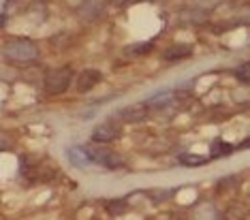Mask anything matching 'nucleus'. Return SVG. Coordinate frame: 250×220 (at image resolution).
<instances>
[{
    "label": "nucleus",
    "mask_w": 250,
    "mask_h": 220,
    "mask_svg": "<svg viewBox=\"0 0 250 220\" xmlns=\"http://www.w3.org/2000/svg\"><path fill=\"white\" fill-rule=\"evenodd\" d=\"M235 75H237V80H242V81H250V60L237 66Z\"/></svg>",
    "instance_id": "2eb2a0df"
},
{
    "label": "nucleus",
    "mask_w": 250,
    "mask_h": 220,
    "mask_svg": "<svg viewBox=\"0 0 250 220\" xmlns=\"http://www.w3.org/2000/svg\"><path fill=\"white\" fill-rule=\"evenodd\" d=\"M120 135V128L111 122H103L92 131V141L94 143H111V141L118 139Z\"/></svg>",
    "instance_id": "39448f33"
},
{
    "label": "nucleus",
    "mask_w": 250,
    "mask_h": 220,
    "mask_svg": "<svg viewBox=\"0 0 250 220\" xmlns=\"http://www.w3.org/2000/svg\"><path fill=\"white\" fill-rule=\"evenodd\" d=\"M73 80H75V75H73L71 66H60V69L49 71L45 75V92L52 94V97H58V94L66 92L71 88Z\"/></svg>",
    "instance_id": "f03ea898"
},
{
    "label": "nucleus",
    "mask_w": 250,
    "mask_h": 220,
    "mask_svg": "<svg viewBox=\"0 0 250 220\" xmlns=\"http://www.w3.org/2000/svg\"><path fill=\"white\" fill-rule=\"evenodd\" d=\"M105 11V0H83L82 4V15L86 20H96L99 15H103Z\"/></svg>",
    "instance_id": "1a4fd4ad"
},
{
    "label": "nucleus",
    "mask_w": 250,
    "mask_h": 220,
    "mask_svg": "<svg viewBox=\"0 0 250 220\" xmlns=\"http://www.w3.org/2000/svg\"><path fill=\"white\" fill-rule=\"evenodd\" d=\"M154 49V43H139V45H130L126 47V54L128 56H144L147 52H152Z\"/></svg>",
    "instance_id": "4468645a"
},
{
    "label": "nucleus",
    "mask_w": 250,
    "mask_h": 220,
    "mask_svg": "<svg viewBox=\"0 0 250 220\" xmlns=\"http://www.w3.org/2000/svg\"><path fill=\"white\" fill-rule=\"evenodd\" d=\"M116 4H124V2H128V0H113Z\"/></svg>",
    "instance_id": "f3484780"
},
{
    "label": "nucleus",
    "mask_w": 250,
    "mask_h": 220,
    "mask_svg": "<svg viewBox=\"0 0 250 220\" xmlns=\"http://www.w3.org/2000/svg\"><path fill=\"white\" fill-rule=\"evenodd\" d=\"M242 21H244V24H248V26H250V13H248V15H244Z\"/></svg>",
    "instance_id": "dca6fc26"
},
{
    "label": "nucleus",
    "mask_w": 250,
    "mask_h": 220,
    "mask_svg": "<svg viewBox=\"0 0 250 220\" xmlns=\"http://www.w3.org/2000/svg\"><path fill=\"white\" fill-rule=\"evenodd\" d=\"M90 150V156H92L94 165H101L105 169H118L122 167V159L116 154V152H109L105 148H88Z\"/></svg>",
    "instance_id": "7ed1b4c3"
},
{
    "label": "nucleus",
    "mask_w": 250,
    "mask_h": 220,
    "mask_svg": "<svg viewBox=\"0 0 250 220\" xmlns=\"http://www.w3.org/2000/svg\"><path fill=\"white\" fill-rule=\"evenodd\" d=\"M190 54H192V45L175 43L169 49H165V52H163V60L165 62H180V60H186Z\"/></svg>",
    "instance_id": "0eeeda50"
},
{
    "label": "nucleus",
    "mask_w": 250,
    "mask_h": 220,
    "mask_svg": "<svg viewBox=\"0 0 250 220\" xmlns=\"http://www.w3.org/2000/svg\"><path fill=\"white\" fill-rule=\"evenodd\" d=\"M39 45L30 39H11L2 47V58L13 64H30V62L39 60Z\"/></svg>",
    "instance_id": "f257e3e1"
},
{
    "label": "nucleus",
    "mask_w": 250,
    "mask_h": 220,
    "mask_svg": "<svg viewBox=\"0 0 250 220\" xmlns=\"http://www.w3.org/2000/svg\"><path fill=\"white\" fill-rule=\"evenodd\" d=\"M105 207H107V214H109V216H120V214H124V210H126V201L113 199V201H107Z\"/></svg>",
    "instance_id": "ddd939ff"
},
{
    "label": "nucleus",
    "mask_w": 250,
    "mask_h": 220,
    "mask_svg": "<svg viewBox=\"0 0 250 220\" xmlns=\"http://www.w3.org/2000/svg\"><path fill=\"white\" fill-rule=\"evenodd\" d=\"M75 86H77V92H90L96 83H99L101 80H103V75H101L99 71H94V69H86V71H82L79 75L75 77Z\"/></svg>",
    "instance_id": "423d86ee"
},
{
    "label": "nucleus",
    "mask_w": 250,
    "mask_h": 220,
    "mask_svg": "<svg viewBox=\"0 0 250 220\" xmlns=\"http://www.w3.org/2000/svg\"><path fill=\"white\" fill-rule=\"evenodd\" d=\"M116 118H120L124 122H141L146 118V111L141 107H126V109H120V114Z\"/></svg>",
    "instance_id": "9d476101"
},
{
    "label": "nucleus",
    "mask_w": 250,
    "mask_h": 220,
    "mask_svg": "<svg viewBox=\"0 0 250 220\" xmlns=\"http://www.w3.org/2000/svg\"><path fill=\"white\" fill-rule=\"evenodd\" d=\"M233 152V145L231 143H227V141H220V139H216L212 145H209V156L212 159H220V156H227V154H231Z\"/></svg>",
    "instance_id": "f8f14e48"
},
{
    "label": "nucleus",
    "mask_w": 250,
    "mask_h": 220,
    "mask_svg": "<svg viewBox=\"0 0 250 220\" xmlns=\"http://www.w3.org/2000/svg\"><path fill=\"white\" fill-rule=\"evenodd\" d=\"M180 165H184V167H201V165H208V160L206 156H199V154H192V152H186V154H180Z\"/></svg>",
    "instance_id": "9b49d317"
},
{
    "label": "nucleus",
    "mask_w": 250,
    "mask_h": 220,
    "mask_svg": "<svg viewBox=\"0 0 250 220\" xmlns=\"http://www.w3.org/2000/svg\"><path fill=\"white\" fill-rule=\"evenodd\" d=\"M66 159L77 169H88L90 165H94L92 156H90V150L83 148V145H73V148H69L66 150Z\"/></svg>",
    "instance_id": "20e7f679"
},
{
    "label": "nucleus",
    "mask_w": 250,
    "mask_h": 220,
    "mask_svg": "<svg viewBox=\"0 0 250 220\" xmlns=\"http://www.w3.org/2000/svg\"><path fill=\"white\" fill-rule=\"evenodd\" d=\"M173 100H175V94L169 92V90H163V92L152 94V97L146 100V105H150L152 109H165V107H169Z\"/></svg>",
    "instance_id": "6e6552de"
}]
</instances>
